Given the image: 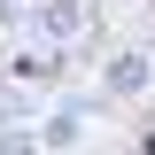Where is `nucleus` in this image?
<instances>
[{
    "label": "nucleus",
    "mask_w": 155,
    "mask_h": 155,
    "mask_svg": "<svg viewBox=\"0 0 155 155\" xmlns=\"http://www.w3.org/2000/svg\"><path fill=\"white\" fill-rule=\"evenodd\" d=\"M23 23L39 31V47H78V39L93 31V8H85V0H39Z\"/></svg>",
    "instance_id": "nucleus-1"
},
{
    "label": "nucleus",
    "mask_w": 155,
    "mask_h": 155,
    "mask_svg": "<svg viewBox=\"0 0 155 155\" xmlns=\"http://www.w3.org/2000/svg\"><path fill=\"white\" fill-rule=\"evenodd\" d=\"M101 85H109V93H147L155 85V54L147 47H116L109 70H101Z\"/></svg>",
    "instance_id": "nucleus-2"
},
{
    "label": "nucleus",
    "mask_w": 155,
    "mask_h": 155,
    "mask_svg": "<svg viewBox=\"0 0 155 155\" xmlns=\"http://www.w3.org/2000/svg\"><path fill=\"white\" fill-rule=\"evenodd\" d=\"M78 116H85V109H70V101H62V109L47 116L31 140H39V147H54V155H62V147H78Z\"/></svg>",
    "instance_id": "nucleus-3"
},
{
    "label": "nucleus",
    "mask_w": 155,
    "mask_h": 155,
    "mask_svg": "<svg viewBox=\"0 0 155 155\" xmlns=\"http://www.w3.org/2000/svg\"><path fill=\"white\" fill-rule=\"evenodd\" d=\"M23 116H31V93L23 85H0V124H23Z\"/></svg>",
    "instance_id": "nucleus-4"
},
{
    "label": "nucleus",
    "mask_w": 155,
    "mask_h": 155,
    "mask_svg": "<svg viewBox=\"0 0 155 155\" xmlns=\"http://www.w3.org/2000/svg\"><path fill=\"white\" fill-rule=\"evenodd\" d=\"M0 155H31V140L23 132H0Z\"/></svg>",
    "instance_id": "nucleus-5"
},
{
    "label": "nucleus",
    "mask_w": 155,
    "mask_h": 155,
    "mask_svg": "<svg viewBox=\"0 0 155 155\" xmlns=\"http://www.w3.org/2000/svg\"><path fill=\"white\" fill-rule=\"evenodd\" d=\"M0 16H16V0H0Z\"/></svg>",
    "instance_id": "nucleus-6"
},
{
    "label": "nucleus",
    "mask_w": 155,
    "mask_h": 155,
    "mask_svg": "<svg viewBox=\"0 0 155 155\" xmlns=\"http://www.w3.org/2000/svg\"><path fill=\"white\" fill-rule=\"evenodd\" d=\"M140 155H155V140H147V147H140Z\"/></svg>",
    "instance_id": "nucleus-7"
}]
</instances>
